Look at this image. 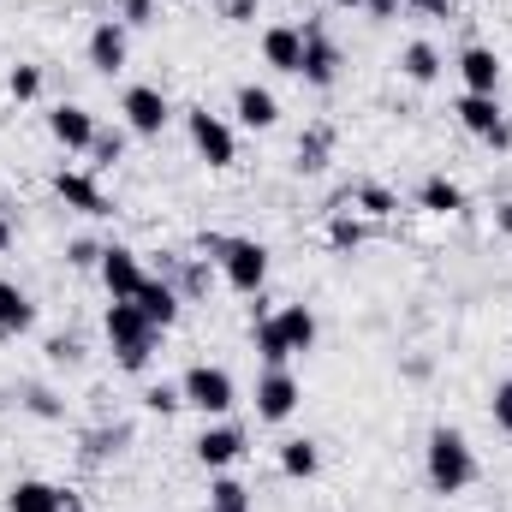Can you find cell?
<instances>
[{"mask_svg": "<svg viewBox=\"0 0 512 512\" xmlns=\"http://www.w3.org/2000/svg\"><path fill=\"white\" fill-rule=\"evenodd\" d=\"M256 12V0H227V18H251Z\"/></svg>", "mask_w": 512, "mask_h": 512, "instance_id": "obj_39", "label": "cell"}, {"mask_svg": "<svg viewBox=\"0 0 512 512\" xmlns=\"http://www.w3.org/2000/svg\"><path fill=\"white\" fill-rule=\"evenodd\" d=\"M411 6H423V12H435V18H453L459 0H411Z\"/></svg>", "mask_w": 512, "mask_h": 512, "instance_id": "obj_36", "label": "cell"}, {"mask_svg": "<svg viewBox=\"0 0 512 512\" xmlns=\"http://www.w3.org/2000/svg\"><path fill=\"white\" fill-rule=\"evenodd\" d=\"M48 352H54V358H60V364H72V358H78V340H54V346H48Z\"/></svg>", "mask_w": 512, "mask_h": 512, "instance_id": "obj_38", "label": "cell"}, {"mask_svg": "<svg viewBox=\"0 0 512 512\" xmlns=\"http://www.w3.org/2000/svg\"><path fill=\"white\" fill-rule=\"evenodd\" d=\"M66 507V489H54V483H42V477H24V483H12V495H6V512H60Z\"/></svg>", "mask_w": 512, "mask_h": 512, "instance_id": "obj_19", "label": "cell"}, {"mask_svg": "<svg viewBox=\"0 0 512 512\" xmlns=\"http://www.w3.org/2000/svg\"><path fill=\"white\" fill-rule=\"evenodd\" d=\"M209 501H221V507H251V489H245V483H233V477H221V483L209 489Z\"/></svg>", "mask_w": 512, "mask_h": 512, "instance_id": "obj_31", "label": "cell"}, {"mask_svg": "<svg viewBox=\"0 0 512 512\" xmlns=\"http://www.w3.org/2000/svg\"><path fill=\"white\" fill-rule=\"evenodd\" d=\"M495 221H501V233L512 239V203H501V209H495Z\"/></svg>", "mask_w": 512, "mask_h": 512, "instance_id": "obj_40", "label": "cell"}, {"mask_svg": "<svg viewBox=\"0 0 512 512\" xmlns=\"http://www.w3.org/2000/svg\"><path fill=\"white\" fill-rule=\"evenodd\" d=\"M358 203H364L370 215H393V209H399L393 191H382V185H358Z\"/></svg>", "mask_w": 512, "mask_h": 512, "instance_id": "obj_32", "label": "cell"}, {"mask_svg": "<svg viewBox=\"0 0 512 512\" xmlns=\"http://www.w3.org/2000/svg\"><path fill=\"white\" fill-rule=\"evenodd\" d=\"M262 60H268L274 72H292V78H298V60H304V30H292V24H268V30H262Z\"/></svg>", "mask_w": 512, "mask_h": 512, "instance_id": "obj_15", "label": "cell"}, {"mask_svg": "<svg viewBox=\"0 0 512 512\" xmlns=\"http://www.w3.org/2000/svg\"><path fill=\"white\" fill-rule=\"evenodd\" d=\"M364 12H370V18H393V12H399V0H364Z\"/></svg>", "mask_w": 512, "mask_h": 512, "instance_id": "obj_37", "label": "cell"}, {"mask_svg": "<svg viewBox=\"0 0 512 512\" xmlns=\"http://www.w3.org/2000/svg\"><path fill=\"white\" fill-rule=\"evenodd\" d=\"M155 6H161V0H126V24H149Z\"/></svg>", "mask_w": 512, "mask_h": 512, "instance_id": "obj_35", "label": "cell"}, {"mask_svg": "<svg viewBox=\"0 0 512 512\" xmlns=\"http://www.w3.org/2000/svg\"><path fill=\"white\" fill-rule=\"evenodd\" d=\"M298 78H304L310 90H328V84L340 78V48L328 42L322 24H304V60H298Z\"/></svg>", "mask_w": 512, "mask_h": 512, "instance_id": "obj_7", "label": "cell"}, {"mask_svg": "<svg viewBox=\"0 0 512 512\" xmlns=\"http://www.w3.org/2000/svg\"><path fill=\"white\" fill-rule=\"evenodd\" d=\"M328 245H334V251H358V245H364V227H358L352 215H334V227H328Z\"/></svg>", "mask_w": 512, "mask_h": 512, "instance_id": "obj_28", "label": "cell"}, {"mask_svg": "<svg viewBox=\"0 0 512 512\" xmlns=\"http://www.w3.org/2000/svg\"><path fill=\"white\" fill-rule=\"evenodd\" d=\"M6 90H12V102H36L42 96V66H12L6 72Z\"/></svg>", "mask_w": 512, "mask_h": 512, "instance_id": "obj_27", "label": "cell"}, {"mask_svg": "<svg viewBox=\"0 0 512 512\" xmlns=\"http://www.w3.org/2000/svg\"><path fill=\"white\" fill-rule=\"evenodd\" d=\"M423 465H429V489H435V495H459V489L477 483V453H471V441H465L459 429H435Z\"/></svg>", "mask_w": 512, "mask_h": 512, "instance_id": "obj_1", "label": "cell"}, {"mask_svg": "<svg viewBox=\"0 0 512 512\" xmlns=\"http://www.w3.org/2000/svg\"><path fill=\"white\" fill-rule=\"evenodd\" d=\"M215 256H221V274H227L233 292H245V298L262 292V280H268V245H256V239H215Z\"/></svg>", "mask_w": 512, "mask_h": 512, "instance_id": "obj_3", "label": "cell"}, {"mask_svg": "<svg viewBox=\"0 0 512 512\" xmlns=\"http://www.w3.org/2000/svg\"><path fill=\"white\" fill-rule=\"evenodd\" d=\"M48 131H54L60 149H90V143H96V120H90V108H78V102H60V108L48 114Z\"/></svg>", "mask_w": 512, "mask_h": 512, "instance_id": "obj_14", "label": "cell"}, {"mask_svg": "<svg viewBox=\"0 0 512 512\" xmlns=\"http://www.w3.org/2000/svg\"><path fill=\"white\" fill-rule=\"evenodd\" d=\"M179 393H185V405H197L203 417H227V411L239 405V387H233V376H227L221 364H197V370H185Z\"/></svg>", "mask_w": 512, "mask_h": 512, "instance_id": "obj_4", "label": "cell"}, {"mask_svg": "<svg viewBox=\"0 0 512 512\" xmlns=\"http://www.w3.org/2000/svg\"><path fill=\"white\" fill-rule=\"evenodd\" d=\"M24 328H36V304L18 280H0V334H24Z\"/></svg>", "mask_w": 512, "mask_h": 512, "instance_id": "obj_21", "label": "cell"}, {"mask_svg": "<svg viewBox=\"0 0 512 512\" xmlns=\"http://www.w3.org/2000/svg\"><path fill=\"white\" fill-rule=\"evenodd\" d=\"M233 114H239V126L268 131L274 120H280V102H274V90H262V84H239V96H233Z\"/></svg>", "mask_w": 512, "mask_h": 512, "instance_id": "obj_18", "label": "cell"}, {"mask_svg": "<svg viewBox=\"0 0 512 512\" xmlns=\"http://www.w3.org/2000/svg\"><path fill=\"white\" fill-rule=\"evenodd\" d=\"M90 149H96V161H120V155H126V137H120V131H114V137H108V131H96V143H90Z\"/></svg>", "mask_w": 512, "mask_h": 512, "instance_id": "obj_33", "label": "cell"}, {"mask_svg": "<svg viewBox=\"0 0 512 512\" xmlns=\"http://www.w3.org/2000/svg\"><path fill=\"white\" fill-rule=\"evenodd\" d=\"M251 340H256V352H262V364H268V370H280V364H286V358H292V352H286V340H280V328H274V316H268V310H262V316H256Z\"/></svg>", "mask_w": 512, "mask_h": 512, "instance_id": "obj_25", "label": "cell"}, {"mask_svg": "<svg viewBox=\"0 0 512 512\" xmlns=\"http://www.w3.org/2000/svg\"><path fill=\"white\" fill-rule=\"evenodd\" d=\"M417 203H423L429 215H459V209H465V191H459L447 173H429V179L417 185Z\"/></svg>", "mask_w": 512, "mask_h": 512, "instance_id": "obj_23", "label": "cell"}, {"mask_svg": "<svg viewBox=\"0 0 512 512\" xmlns=\"http://www.w3.org/2000/svg\"><path fill=\"white\" fill-rule=\"evenodd\" d=\"M126 54H131V36H126V18H102L90 30V66L96 72H126Z\"/></svg>", "mask_w": 512, "mask_h": 512, "instance_id": "obj_11", "label": "cell"}, {"mask_svg": "<svg viewBox=\"0 0 512 512\" xmlns=\"http://www.w3.org/2000/svg\"><path fill=\"white\" fill-rule=\"evenodd\" d=\"M328 167V131L316 126L310 137H298V173H322Z\"/></svg>", "mask_w": 512, "mask_h": 512, "instance_id": "obj_26", "label": "cell"}, {"mask_svg": "<svg viewBox=\"0 0 512 512\" xmlns=\"http://www.w3.org/2000/svg\"><path fill=\"white\" fill-rule=\"evenodd\" d=\"M66 262H78V268H96V262H102V245H90V239H72Z\"/></svg>", "mask_w": 512, "mask_h": 512, "instance_id": "obj_34", "label": "cell"}, {"mask_svg": "<svg viewBox=\"0 0 512 512\" xmlns=\"http://www.w3.org/2000/svg\"><path fill=\"white\" fill-rule=\"evenodd\" d=\"M96 274H102V286H108V298H137V286L149 280L143 274V262L131 245H102V262H96Z\"/></svg>", "mask_w": 512, "mask_h": 512, "instance_id": "obj_10", "label": "cell"}, {"mask_svg": "<svg viewBox=\"0 0 512 512\" xmlns=\"http://www.w3.org/2000/svg\"><path fill=\"white\" fill-rule=\"evenodd\" d=\"M120 114H126V126L137 137H161V126L173 120V108H167V96L155 90V84H131L126 102H120Z\"/></svg>", "mask_w": 512, "mask_h": 512, "instance_id": "obj_9", "label": "cell"}, {"mask_svg": "<svg viewBox=\"0 0 512 512\" xmlns=\"http://www.w3.org/2000/svg\"><path fill=\"white\" fill-rule=\"evenodd\" d=\"M453 114H459V126L471 131V137H483V143H495V149H507V143H512L507 114H501V102H495V96H471V90H465Z\"/></svg>", "mask_w": 512, "mask_h": 512, "instance_id": "obj_6", "label": "cell"}, {"mask_svg": "<svg viewBox=\"0 0 512 512\" xmlns=\"http://www.w3.org/2000/svg\"><path fill=\"white\" fill-rule=\"evenodd\" d=\"M459 78H465L471 96H495V90H501V54L483 48V42H471V48L459 54Z\"/></svg>", "mask_w": 512, "mask_h": 512, "instance_id": "obj_13", "label": "cell"}, {"mask_svg": "<svg viewBox=\"0 0 512 512\" xmlns=\"http://www.w3.org/2000/svg\"><path fill=\"white\" fill-rule=\"evenodd\" d=\"M399 72H405L411 84H435V78H441V48H435V42H423V36H417V42H405Z\"/></svg>", "mask_w": 512, "mask_h": 512, "instance_id": "obj_22", "label": "cell"}, {"mask_svg": "<svg viewBox=\"0 0 512 512\" xmlns=\"http://www.w3.org/2000/svg\"><path fill=\"white\" fill-rule=\"evenodd\" d=\"M131 304H137V310L149 316V328H155V334L179 322V286H167V280H143Z\"/></svg>", "mask_w": 512, "mask_h": 512, "instance_id": "obj_16", "label": "cell"}, {"mask_svg": "<svg viewBox=\"0 0 512 512\" xmlns=\"http://www.w3.org/2000/svg\"><path fill=\"white\" fill-rule=\"evenodd\" d=\"M102 328H108V346H114V358H120V370H143L149 364V352H155V328H149V316L131 304V298H114L108 304V316H102Z\"/></svg>", "mask_w": 512, "mask_h": 512, "instance_id": "obj_2", "label": "cell"}, {"mask_svg": "<svg viewBox=\"0 0 512 512\" xmlns=\"http://www.w3.org/2000/svg\"><path fill=\"white\" fill-rule=\"evenodd\" d=\"M274 328H280V340H286V352H292V358L316 346V316H310L304 304H286V310H274Z\"/></svg>", "mask_w": 512, "mask_h": 512, "instance_id": "obj_20", "label": "cell"}, {"mask_svg": "<svg viewBox=\"0 0 512 512\" xmlns=\"http://www.w3.org/2000/svg\"><path fill=\"white\" fill-rule=\"evenodd\" d=\"M489 417H495V429H501V435H512V382L495 387V399H489Z\"/></svg>", "mask_w": 512, "mask_h": 512, "instance_id": "obj_30", "label": "cell"}, {"mask_svg": "<svg viewBox=\"0 0 512 512\" xmlns=\"http://www.w3.org/2000/svg\"><path fill=\"white\" fill-rule=\"evenodd\" d=\"M191 447H197V459H203L209 471H227V465H233V459L245 453V435H239L233 423H215V429H203V435H197Z\"/></svg>", "mask_w": 512, "mask_h": 512, "instance_id": "obj_17", "label": "cell"}, {"mask_svg": "<svg viewBox=\"0 0 512 512\" xmlns=\"http://www.w3.org/2000/svg\"><path fill=\"white\" fill-rule=\"evenodd\" d=\"M12 251V227H6V221H0V256Z\"/></svg>", "mask_w": 512, "mask_h": 512, "instance_id": "obj_41", "label": "cell"}, {"mask_svg": "<svg viewBox=\"0 0 512 512\" xmlns=\"http://www.w3.org/2000/svg\"><path fill=\"white\" fill-rule=\"evenodd\" d=\"M209 512H251V507H221V501H209Z\"/></svg>", "mask_w": 512, "mask_h": 512, "instance_id": "obj_42", "label": "cell"}, {"mask_svg": "<svg viewBox=\"0 0 512 512\" xmlns=\"http://www.w3.org/2000/svg\"><path fill=\"white\" fill-rule=\"evenodd\" d=\"M340 6H364V0H340Z\"/></svg>", "mask_w": 512, "mask_h": 512, "instance_id": "obj_43", "label": "cell"}, {"mask_svg": "<svg viewBox=\"0 0 512 512\" xmlns=\"http://www.w3.org/2000/svg\"><path fill=\"white\" fill-rule=\"evenodd\" d=\"M298 411V376L280 364V370H262L256 376V417L262 423H286Z\"/></svg>", "mask_w": 512, "mask_h": 512, "instance_id": "obj_8", "label": "cell"}, {"mask_svg": "<svg viewBox=\"0 0 512 512\" xmlns=\"http://www.w3.org/2000/svg\"><path fill=\"white\" fill-rule=\"evenodd\" d=\"M143 405H149L155 417H173V411L185 405V393H179V387H167V382H155L149 393H143Z\"/></svg>", "mask_w": 512, "mask_h": 512, "instance_id": "obj_29", "label": "cell"}, {"mask_svg": "<svg viewBox=\"0 0 512 512\" xmlns=\"http://www.w3.org/2000/svg\"><path fill=\"white\" fill-rule=\"evenodd\" d=\"M280 471L310 483V477L322 471V453H316V441H286V447H280Z\"/></svg>", "mask_w": 512, "mask_h": 512, "instance_id": "obj_24", "label": "cell"}, {"mask_svg": "<svg viewBox=\"0 0 512 512\" xmlns=\"http://www.w3.org/2000/svg\"><path fill=\"white\" fill-rule=\"evenodd\" d=\"M185 131H191V149H197L209 167H233V161H239V137H233V126H227L221 114L191 108V114H185Z\"/></svg>", "mask_w": 512, "mask_h": 512, "instance_id": "obj_5", "label": "cell"}, {"mask_svg": "<svg viewBox=\"0 0 512 512\" xmlns=\"http://www.w3.org/2000/svg\"><path fill=\"white\" fill-rule=\"evenodd\" d=\"M54 197H60L66 209H78V215H108L102 185H96L90 173H78V167H60V173H54Z\"/></svg>", "mask_w": 512, "mask_h": 512, "instance_id": "obj_12", "label": "cell"}]
</instances>
